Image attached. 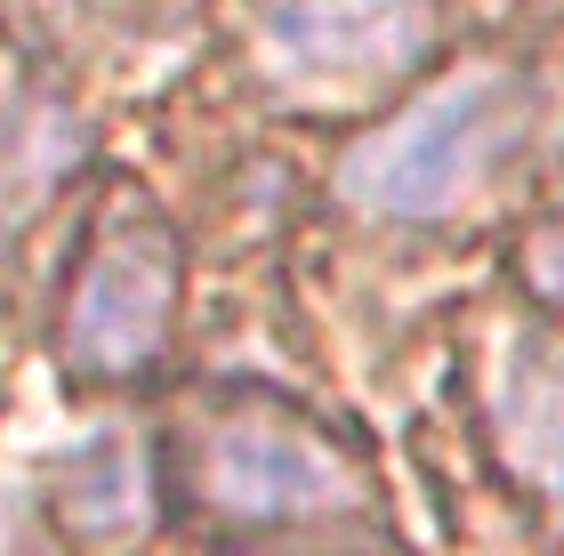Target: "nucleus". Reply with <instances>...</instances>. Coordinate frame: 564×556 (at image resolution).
<instances>
[{
    "label": "nucleus",
    "instance_id": "7",
    "mask_svg": "<svg viewBox=\"0 0 564 556\" xmlns=\"http://www.w3.org/2000/svg\"><path fill=\"white\" fill-rule=\"evenodd\" d=\"M524 274L541 283V298H549V307H564V226H556V235H541V242L524 250Z\"/></svg>",
    "mask_w": 564,
    "mask_h": 556
},
{
    "label": "nucleus",
    "instance_id": "1",
    "mask_svg": "<svg viewBox=\"0 0 564 556\" xmlns=\"http://www.w3.org/2000/svg\"><path fill=\"white\" fill-rule=\"evenodd\" d=\"M524 121H532V89L500 65H476L355 145L339 194L371 218H444L517 154Z\"/></svg>",
    "mask_w": 564,
    "mask_h": 556
},
{
    "label": "nucleus",
    "instance_id": "5",
    "mask_svg": "<svg viewBox=\"0 0 564 556\" xmlns=\"http://www.w3.org/2000/svg\"><path fill=\"white\" fill-rule=\"evenodd\" d=\"M57 509H65V524H73L82 541L130 548V541L145 533V509H153L138 444H130V436H97V444H82V451L65 460Z\"/></svg>",
    "mask_w": 564,
    "mask_h": 556
},
{
    "label": "nucleus",
    "instance_id": "2",
    "mask_svg": "<svg viewBox=\"0 0 564 556\" xmlns=\"http://www.w3.org/2000/svg\"><path fill=\"white\" fill-rule=\"evenodd\" d=\"M194 492L226 524H291L364 500L355 468L291 412H218L194 444Z\"/></svg>",
    "mask_w": 564,
    "mask_h": 556
},
{
    "label": "nucleus",
    "instance_id": "3",
    "mask_svg": "<svg viewBox=\"0 0 564 556\" xmlns=\"http://www.w3.org/2000/svg\"><path fill=\"white\" fill-rule=\"evenodd\" d=\"M435 41V0H267L259 57L299 97H364L403 81Z\"/></svg>",
    "mask_w": 564,
    "mask_h": 556
},
{
    "label": "nucleus",
    "instance_id": "6",
    "mask_svg": "<svg viewBox=\"0 0 564 556\" xmlns=\"http://www.w3.org/2000/svg\"><path fill=\"white\" fill-rule=\"evenodd\" d=\"M500 427L508 451L524 468H541L564 484V356H541V347H517L500 371Z\"/></svg>",
    "mask_w": 564,
    "mask_h": 556
},
{
    "label": "nucleus",
    "instance_id": "4",
    "mask_svg": "<svg viewBox=\"0 0 564 556\" xmlns=\"http://www.w3.org/2000/svg\"><path fill=\"white\" fill-rule=\"evenodd\" d=\"M170 315H177V242L153 218H121L73 283L65 356L89 379H121L170 339Z\"/></svg>",
    "mask_w": 564,
    "mask_h": 556
}]
</instances>
